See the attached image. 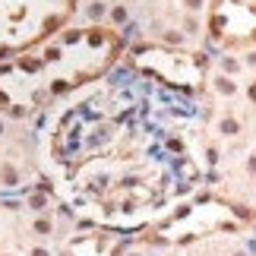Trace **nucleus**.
I'll return each mask as SVG.
<instances>
[{"label": "nucleus", "instance_id": "nucleus-1", "mask_svg": "<svg viewBox=\"0 0 256 256\" xmlns=\"http://www.w3.org/2000/svg\"><path fill=\"white\" fill-rule=\"evenodd\" d=\"M120 54L111 29H64L32 51L0 64V108L13 114L48 108L101 79Z\"/></svg>", "mask_w": 256, "mask_h": 256}, {"label": "nucleus", "instance_id": "nucleus-2", "mask_svg": "<svg viewBox=\"0 0 256 256\" xmlns=\"http://www.w3.org/2000/svg\"><path fill=\"white\" fill-rule=\"evenodd\" d=\"M76 0H0V64L64 32Z\"/></svg>", "mask_w": 256, "mask_h": 256}, {"label": "nucleus", "instance_id": "nucleus-3", "mask_svg": "<svg viewBox=\"0 0 256 256\" xmlns=\"http://www.w3.org/2000/svg\"><path fill=\"white\" fill-rule=\"evenodd\" d=\"M209 32L222 48H253L256 0H209Z\"/></svg>", "mask_w": 256, "mask_h": 256}]
</instances>
